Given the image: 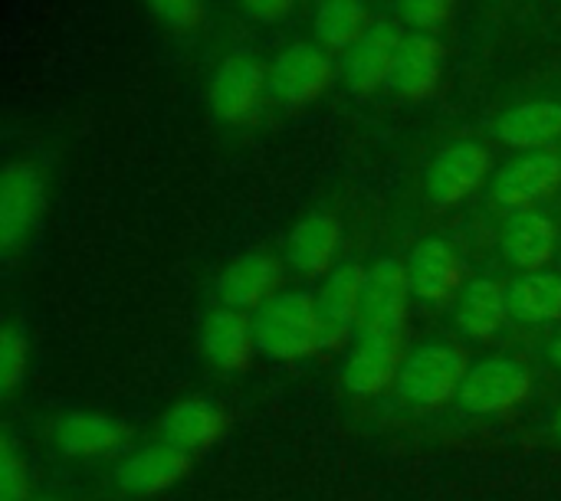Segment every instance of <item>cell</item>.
<instances>
[{
	"instance_id": "3",
	"label": "cell",
	"mask_w": 561,
	"mask_h": 501,
	"mask_svg": "<svg viewBox=\"0 0 561 501\" xmlns=\"http://www.w3.org/2000/svg\"><path fill=\"white\" fill-rule=\"evenodd\" d=\"M335 75V62L325 53V46L316 43H289L276 53V59L266 69L270 98H276L286 108H302L316 102Z\"/></svg>"
},
{
	"instance_id": "24",
	"label": "cell",
	"mask_w": 561,
	"mask_h": 501,
	"mask_svg": "<svg viewBox=\"0 0 561 501\" xmlns=\"http://www.w3.org/2000/svg\"><path fill=\"white\" fill-rule=\"evenodd\" d=\"M510 315V299L493 279H473L463 289L460 308H457V325L470 338H493Z\"/></svg>"
},
{
	"instance_id": "16",
	"label": "cell",
	"mask_w": 561,
	"mask_h": 501,
	"mask_svg": "<svg viewBox=\"0 0 561 501\" xmlns=\"http://www.w3.org/2000/svg\"><path fill=\"white\" fill-rule=\"evenodd\" d=\"M556 249H559V226L546 213L539 210L510 213L503 230V253L513 266L526 272H539L556 256Z\"/></svg>"
},
{
	"instance_id": "32",
	"label": "cell",
	"mask_w": 561,
	"mask_h": 501,
	"mask_svg": "<svg viewBox=\"0 0 561 501\" xmlns=\"http://www.w3.org/2000/svg\"><path fill=\"white\" fill-rule=\"evenodd\" d=\"M559 436H561V410H559Z\"/></svg>"
},
{
	"instance_id": "18",
	"label": "cell",
	"mask_w": 561,
	"mask_h": 501,
	"mask_svg": "<svg viewBox=\"0 0 561 501\" xmlns=\"http://www.w3.org/2000/svg\"><path fill=\"white\" fill-rule=\"evenodd\" d=\"M276 279H279V269L266 253H247L220 272L217 299L224 308L247 312L266 302V295L276 289Z\"/></svg>"
},
{
	"instance_id": "12",
	"label": "cell",
	"mask_w": 561,
	"mask_h": 501,
	"mask_svg": "<svg viewBox=\"0 0 561 501\" xmlns=\"http://www.w3.org/2000/svg\"><path fill=\"white\" fill-rule=\"evenodd\" d=\"M440 66H444V46L434 33H408L398 46L388 85L398 95L408 98H424L437 89L440 82Z\"/></svg>"
},
{
	"instance_id": "4",
	"label": "cell",
	"mask_w": 561,
	"mask_h": 501,
	"mask_svg": "<svg viewBox=\"0 0 561 501\" xmlns=\"http://www.w3.org/2000/svg\"><path fill=\"white\" fill-rule=\"evenodd\" d=\"M467 371L470 368H467L460 351H454L447 345H424L401 364L394 387L411 404L437 407V404H447L460 394Z\"/></svg>"
},
{
	"instance_id": "30",
	"label": "cell",
	"mask_w": 561,
	"mask_h": 501,
	"mask_svg": "<svg viewBox=\"0 0 561 501\" xmlns=\"http://www.w3.org/2000/svg\"><path fill=\"white\" fill-rule=\"evenodd\" d=\"M243 10L260 23H279L293 13L296 0H240Z\"/></svg>"
},
{
	"instance_id": "9",
	"label": "cell",
	"mask_w": 561,
	"mask_h": 501,
	"mask_svg": "<svg viewBox=\"0 0 561 501\" xmlns=\"http://www.w3.org/2000/svg\"><path fill=\"white\" fill-rule=\"evenodd\" d=\"M490 171V151L480 141L460 138L450 141L431 164L427 174V194L434 207H457L467 200L486 177Z\"/></svg>"
},
{
	"instance_id": "1",
	"label": "cell",
	"mask_w": 561,
	"mask_h": 501,
	"mask_svg": "<svg viewBox=\"0 0 561 501\" xmlns=\"http://www.w3.org/2000/svg\"><path fill=\"white\" fill-rule=\"evenodd\" d=\"M256 348L270 358L293 361L316 348V299L309 292H283L270 299L253 325Z\"/></svg>"
},
{
	"instance_id": "28",
	"label": "cell",
	"mask_w": 561,
	"mask_h": 501,
	"mask_svg": "<svg viewBox=\"0 0 561 501\" xmlns=\"http://www.w3.org/2000/svg\"><path fill=\"white\" fill-rule=\"evenodd\" d=\"M0 501H26V479L7 433L0 436Z\"/></svg>"
},
{
	"instance_id": "19",
	"label": "cell",
	"mask_w": 561,
	"mask_h": 501,
	"mask_svg": "<svg viewBox=\"0 0 561 501\" xmlns=\"http://www.w3.org/2000/svg\"><path fill=\"white\" fill-rule=\"evenodd\" d=\"M253 345H256V335L253 328L247 325L243 312H233V308H214L207 318H204V328H201V348L207 354V361L220 371H243L250 354H253Z\"/></svg>"
},
{
	"instance_id": "13",
	"label": "cell",
	"mask_w": 561,
	"mask_h": 501,
	"mask_svg": "<svg viewBox=\"0 0 561 501\" xmlns=\"http://www.w3.org/2000/svg\"><path fill=\"white\" fill-rule=\"evenodd\" d=\"M493 135L516 151H546L561 141V102L536 98L500 115Z\"/></svg>"
},
{
	"instance_id": "6",
	"label": "cell",
	"mask_w": 561,
	"mask_h": 501,
	"mask_svg": "<svg viewBox=\"0 0 561 501\" xmlns=\"http://www.w3.org/2000/svg\"><path fill=\"white\" fill-rule=\"evenodd\" d=\"M43 213V177L33 164L13 161L0 174V249L16 253L30 243Z\"/></svg>"
},
{
	"instance_id": "25",
	"label": "cell",
	"mask_w": 561,
	"mask_h": 501,
	"mask_svg": "<svg viewBox=\"0 0 561 501\" xmlns=\"http://www.w3.org/2000/svg\"><path fill=\"white\" fill-rule=\"evenodd\" d=\"M365 0H322L312 20L316 39L329 49H352L368 30Z\"/></svg>"
},
{
	"instance_id": "17",
	"label": "cell",
	"mask_w": 561,
	"mask_h": 501,
	"mask_svg": "<svg viewBox=\"0 0 561 501\" xmlns=\"http://www.w3.org/2000/svg\"><path fill=\"white\" fill-rule=\"evenodd\" d=\"M187 473V453L171 443H154L128 456L115 469V482L135 496H158Z\"/></svg>"
},
{
	"instance_id": "23",
	"label": "cell",
	"mask_w": 561,
	"mask_h": 501,
	"mask_svg": "<svg viewBox=\"0 0 561 501\" xmlns=\"http://www.w3.org/2000/svg\"><path fill=\"white\" fill-rule=\"evenodd\" d=\"M510 315L526 325H549L561 318V276L559 272H523L510 289Z\"/></svg>"
},
{
	"instance_id": "8",
	"label": "cell",
	"mask_w": 561,
	"mask_h": 501,
	"mask_svg": "<svg viewBox=\"0 0 561 501\" xmlns=\"http://www.w3.org/2000/svg\"><path fill=\"white\" fill-rule=\"evenodd\" d=\"M365 269L355 263H342L329 272L322 292L316 295V348H332L348 338L362 315L365 295Z\"/></svg>"
},
{
	"instance_id": "7",
	"label": "cell",
	"mask_w": 561,
	"mask_h": 501,
	"mask_svg": "<svg viewBox=\"0 0 561 501\" xmlns=\"http://www.w3.org/2000/svg\"><path fill=\"white\" fill-rule=\"evenodd\" d=\"M533 391V374L513 361V358H490L480 361L467 371V381L457 394L460 407L470 413H503L510 407H516L519 400H526Z\"/></svg>"
},
{
	"instance_id": "2",
	"label": "cell",
	"mask_w": 561,
	"mask_h": 501,
	"mask_svg": "<svg viewBox=\"0 0 561 501\" xmlns=\"http://www.w3.org/2000/svg\"><path fill=\"white\" fill-rule=\"evenodd\" d=\"M266 92H270V82H266L263 62L250 53H230L217 62L207 82V105L217 121L243 125L256 118Z\"/></svg>"
},
{
	"instance_id": "5",
	"label": "cell",
	"mask_w": 561,
	"mask_h": 501,
	"mask_svg": "<svg viewBox=\"0 0 561 501\" xmlns=\"http://www.w3.org/2000/svg\"><path fill=\"white\" fill-rule=\"evenodd\" d=\"M411 292L414 289H411L408 266L398 259H378L365 276V295H362V315H358L362 338L398 341L401 325L408 318Z\"/></svg>"
},
{
	"instance_id": "15",
	"label": "cell",
	"mask_w": 561,
	"mask_h": 501,
	"mask_svg": "<svg viewBox=\"0 0 561 501\" xmlns=\"http://www.w3.org/2000/svg\"><path fill=\"white\" fill-rule=\"evenodd\" d=\"M411 289L424 302H447L460 286V256L450 240H421L408 259Z\"/></svg>"
},
{
	"instance_id": "10",
	"label": "cell",
	"mask_w": 561,
	"mask_h": 501,
	"mask_svg": "<svg viewBox=\"0 0 561 501\" xmlns=\"http://www.w3.org/2000/svg\"><path fill=\"white\" fill-rule=\"evenodd\" d=\"M401 39H404V33L391 20L368 23L362 39L345 53V69H342L345 82L355 95H368L378 85H388Z\"/></svg>"
},
{
	"instance_id": "14",
	"label": "cell",
	"mask_w": 561,
	"mask_h": 501,
	"mask_svg": "<svg viewBox=\"0 0 561 501\" xmlns=\"http://www.w3.org/2000/svg\"><path fill=\"white\" fill-rule=\"evenodd\" d=\"M342 249V226L329 213L302 217L286 236V259L296 272L316 279L325 276Z\"/></svg>"
},
{
	"instance_id": "11",
	"label": "cell",
	"mask_w": 561,
	"mask_h": 501,
	"mask_svg": "<svg viewBox=\"0 0 561 501\" xmlns=\"http://www.w3.org/2000/svg\"><path fill=\"white\" fill-rule=\"evenodd\" d=\"M561 184V158L552 151H536V154H523L516 161H510L496 184V203L506 207L510 213L516 210H529L536 200H542L546 194H552Z\"/></svg>"
},
{
	"instance_id": "22",
	"label": "cell",
	"mask_w": 561,
	"mask_h": 501,
	"mask_svg": "<svg viewBox=\"0 0 561 501\" xmlns=\"http://www.w3.org/2000/svg\"><path fill=\"white\" fill-rule=\"evenodd\" d=\"M125 433L115 420L99 417V413H69L56 423V446L66 456H112L115 450H122Z\"/></svg>"
},
{
	"instance_id": "20",
	"label": "cell",
	"mask_w": 561,
	"mask_h": 501,
	"mask_svg": "<svg viewBox=\"0 0 561 501\" xmlns=\"http://www.w3.org/2000/svg\"><path fill=\"white\" fill-rule=\"evenodd\" d=\"M220 433H224V410L210 400H201V397L174 404L161 420L164 443H171L184 453H194V450L217 443Z\"/></svg>"
},
{
	"instance_id": "21",
	"label": "cell",
	"mask_w": 561,
	"mask_h": 501,
	"mask_svg": "<svg viewBox=\"0 0 561 501\" xmlns=\"http://www.w3.org/2000/svg\"><path fill=\"white\" fill-rule=\"evenodd\" d=\"M398 341L391 338H362L345 364V387L358 397H375L391 381H398Z\"/></svg>"
},
{
	"instance_id": "29",
	"label": "cell",
	"mask_w": 561,
	"mask_h": 501,
	"mask_svg": "<svg viewBox=\"0 0 561 501\" xmlns=\"http://www.w3.org/2000/svg\"><path fill=\"white\" fill-rule=\"evenodd\" d=\"M145 3H148V10H151L161 23L178 26V30L194 26L197 16H201V0H145Z\"/></svg>"
},
{
	"instance_id": "26",
	"label": "cell",
	"mask_w": 561,
	"mask_h": 501,
	"mask_svg": "<svg viewBox=\"0 0 561 501\" xmlns=\"http://www.w3.org/2000/svg\"><path fill=\"white\" fill-rule=\"evenodd\" d=\"M26 368V338L20 335L16 325H7L0 331V394L10 397L23 377Z\"/></svg>"
},
{
	"instance_id": "31",
	"label": "cell",
	"mask_w": 561,
	"mask_h": 501,
	"mask_svg": "<svg viewBox=\"0 0 561 501\" xmlns=\"http://www.w3.org/2000/svg\"><path fill=\"white\" fill-rule=\"evenodd\" d=\"M549 354H552V361H556V364H559V368H561V338H556V341H552Z\"/></svg>"
},
{
	"instance_id": "27",
	"label": "cell",
	"mask_w": 561,
	"mask_h": 501,
	"mask_svg": "<svg viewBox=\"0 0 561 501\" xmlns=\"http://www.w3.org/2000/svg\"><path fill=\"white\" fill-rule=\"evenodd\" d=\"M401 20L411 23L417 33H434L450 16V0H398Z\"/></svg>"
}]
</instances>
